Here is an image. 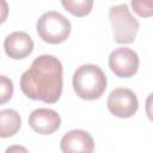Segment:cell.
<instances>
[{
	"label": "cell",
	"mask_w": 153,
	"mask_h": 153,
	"mask_svg": "<svg viewBox=\"0 0 153 153\" xmlns=\"http://www.w3.org/2000/svg\"><path fill=\"white\" fill-rule=\"evenodd\" d=\"M62 88L63 67L54 55H39L20 76V90L32 100L54 104L60 99Z\"/></svg>",
	"instance_id": "obj_1"
},
{
	"label": "cell",
	"mask_w": 153,
	"mask_h": 153,
	"mask_svg": "<svg viewBox=\"0 0 153 153\" xmlns=\"http://www.w3.org/2000/svg\"><path fill=\"white\" fill-rule=\"evenodd\" d=\"M72 85L79 98L85 100H96L105 92L108 87V78L99 66L86 63L75 69Z\"/></svg>",
	"instance_id": "obj_2"
},
{
	"label": "cell",
	"mask_w": 153,
	"mask_h": 153,
	"mask_svg": "<svg viewBox=\"0 0 153 153\" xmlns=\"http://www.w3.org/2000/svg\"><path fill=\"white\" fill-rule=\"evenodd\" d=\"M108 14L115 42L118 44L134 43L140 29V24L137 19L131 14L128 5L120 4L111 6Z\"/></svg>",
	"instance_id": "obj_3"
},
{
	"label": "cell",
	"mask_w": 153,
	"mask_h": 153,
	"mask_svg": "<svg viewBox=\"0 0 153 153\" xmlns=\"http://www.w3.org/2000/svg\"><path fill=\"white\" fill-rule=\"evenodd\" d=\"M39 38L48 44L63 43L71 35V22L57 11L44 12L36 23Z\"/></svg>",
	"instance_id": "obj_4"
},
{
	"label": "cell",
	"mask_w": 153,
	"mask_h": 153,
	"mask_svg": "<svg viewBox=\"0 0 153 153\" xmlns=\"http://www.w3.org/2000/svg\"><path fill=\"white\" fill-rule=\"evenodd\" d=\"M108 110L111 115L120 118L133 117L139 109V100L134 91L127 87L114 88L108 96Z\"/></svg>",
	"instance_id": "obj_5"
},
{
	"label": "cell",
	"mask_w": 153,
	"mask_h": 153,
	"mask_svg": "<svg viewBox=\"0 0 153 153\" xmlns=\"http://www.w3.org/2000/svg\"><path fill=\"white\" fill-rule=\"evenodd\" d=\"M110 71L118 78H131L137 73L140 60L136 51L130 48H116L108 57Z\"/></svg>",
	"instance_id": "obj_6"
},
{
	"label": "cell",
	"mask_w": 153,
	"mask_h": 153,
	"mask_svg": "<svg viewBox=\"0 0 153 153\" xmlns=\"http://www.w3.org/2000/svg\"><path fill=\"white\" fill-rule=\"evenodd\" d=\"M29 126L37 134L51 135L60 128L61 117L53 109L38 108L29 115Z\"/></svg>",
	"instance_id": "obj_7"
},
{
	"label": "cell",
	"mask_w": 153,
	"mask_h": 153,
	"mask_svg": "<svg viewBox=\"0 0 153 153\" xmlns=\"http://www.w3.org/2000/svg\"><path fill=\"white\" fill-rule=\"evenodd\" d=\"M33 41L24 31H13L6 36L4 49L6 55L12 60H23L33 51Z\"/></svg>",
	"instance_id": "obj_8"
},
{
	"label": "cell",
	"mask_w": 153,
	"mask_h": 153,
	"mask_svg": "<svg viewBox=\"0 0 153 153\" xmlns=\"http://www.w3.org/2000/svg\"><path fill=\"white\" fill-rule=\"evenodd\" d=\"M60 148L63 153H91L94 149V141L86 130L72 129L62 136Z\"/></svg>",
	"instance_id": "obj_9"
},
{
	"label": "cell",
	"mask_w": 153,
	"mask_h": 153,
	"mask_svg": "<svg viewBox=\"0 0 153 153\" xmlns=\"http://www.w3.org/2000/svg\"><path fill=\"white\" fill-rule=\"evenodd\" d=\"M22 127V117L14 109L0 110V137L7 139L16 135Z\"/></svg>",
	"instance_id": "obj_10"
},
{
	"label": "cell",
	"mask_w": 153,
	"mask_h": 153,
	"mask_svg": "<svg viewBox=\"0 0 153 153\" xmlns=\"http://www.w3.org/2000/svg\"><path fill=\"white\" fill-rule=\"evenodd\" d=\"M63 8L75 17H86L93 8V0H61Z\"/></svg>",
	"instance_id": "obj_11"
},
{
	"label": "cell",
	"mask_w": 153,
	"mask_h": 153,
	"mask_svg": "<svg viewBox=\"0 0 153 153\" xmlns=\"http://www.w3.org/2000/svg\"><path fill=\"white\" fill-rule=\"evenodd\" d=\"M13 81L6 75H0V105L10 102V99L13 96Z\"/></svg>",
	"instance_id": "obj_12"
},
{
	"label": "cell",
	"mask_w": 153,
	"mask_h": 153,
	"mask_svg": "<svg viewBox=\"0 0 153 153\" xmlns=\"http://www.w3.org/2000/svg\"><path fill=\"white\" fill-rule=\"evenodd\" d=\"M131 8L134 12L142 17V18H149L153 14V0H131Z\"/></svg>",
	"instance_id": "obj_13"
},
{
	"label": "cell",
	"mask_w": 153,
	"mask_h": 153,
	"mask_svg": "<svg viewBox=\"0 0 153 153\" xmlns=\"http://www.w3.org/2000/svg\"><path fill=\"white\" fill-rule=\"evenodd\" d=\"M8 4L6 0H0V24L5 23L8 17Z\"/></svg>",
	"instance_id": "obj_14"
},
{
	"label": "cell",
	"mask_w": 153,
	"mask_h": 153,
	"mask_svg": "<svg viewBox=\"0 0 153 153\" xmlns=\"http://www.w3.org/2000/svg\"><path fill=\"white\" fill-rule=\"evenodd\" d=\"M12 151H24V152H26V148H24V147H8L7 149H6V152H12Z\"/></svg>",
	"instance_id": "obj_15"
}]
</instances>
